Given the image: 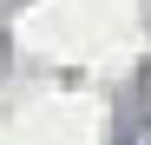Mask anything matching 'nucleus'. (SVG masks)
I'll return each mask as SVG.
<instances>
[{"mask_svg": "<svg viewBox=\"0 0 151 145\" xmlns=\"http://www.w3.org/2000/svg\"><path fill=\"white\" fill-rule=\"evenodd\" d=\"M118 145H151V125H132V132H125Z\"/></svg>", "mask_w": 151, "mask_h": 145, "instance_id": "nucleus-1", "label": "nucleus"}]
</instances>
